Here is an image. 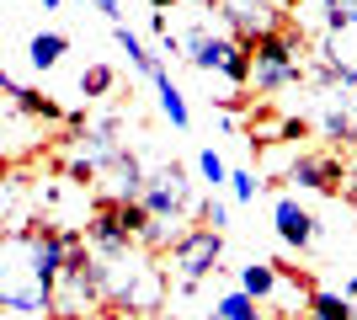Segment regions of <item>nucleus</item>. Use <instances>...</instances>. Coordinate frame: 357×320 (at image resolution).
Instances as JSON below:
<instances>
[{"label": "nucleus", "instance_id": "3", "mask_svg": "<svg viewBox=\"0 0 357 320\" xmlns=\"http://www.w3.org/2000/svg\"><path fill=\"white\" fill-rule=\"evenodd\" d=\"M304 75H310V59H304V38L294 27H278L251 43V80L245 86L256 96L294 91V86H304Z\"/></svg>", "mask_w": 357, "mask_h": 320}, {"label": "nucleus", "instance_id": "18", "mask_svg": "<svg viewBox=\"0 0 357 320\" xmlns=\"http://www.w3.org/2000/svg\"><path fill=\"white\" fill-rule=\"evenodd\" d=\"M304 320H357V305H352V299H342V294L314 289L310 305H304Z\"/></svg>", "mask_w": 357, "mask_h": 320}, {"label": "nucleus", "instance_id": "34", "mask_svg": "<svg viewBox=\"0 0 357 320\" xmlns=\"http://www.w3.org/2000/svg\"><path fill=\"white\" fill-rule=\"evenodd\" d=\"M160 320H176V315H160Z\"/></svg>", "mask_w": 357, "mask_h": 320}, {"label": "nucleus", "instance_id": "2", "mask_svg": "<svg viewBox=\"0 0 357 320\" xmlns=\"http://www.w3.org/2000/svg\"><path fill=\"white\" fill-rule=\"evenodd\" d=\"M0 299L16 315H54V294L38 283V267H32V224L27 229H6L0 241Z\"/></svg>", "mask_w": 357, "mask_h": 320}, {"label": "nucleus", "instance_id": "8", "mask_svg": "<svg viewBox=\"0 0 357 320\" xmlns=\"http://www.w3.org/2000/svg\"><path fill=\"white\" fill-rule=\"evenodd\" d=\"M139 208L149 219H181L192 208V187H187V171L171 160V166H155L144 171V192H139Z\"/></svg>", "mask_w": 357, "mask_h": 320}, {"label": "nucleus", "instance_id": "31", "mask_svg": "<svg viewBox=\"0 0 357 320\" xmlns=\"http://www.w3.org/2000/svg\"><path fill=\"white\" fill-rule=\"evenodd\" d=\"M181 6H213V0H181Z\"/></svg>", "mask_w": 357, "mask_h": 320}, {"label": "nucleus", "instance_id": "24", "mask_svg": "<svg viewBox=\"0 0 357 320\" xmlns=\"http://www.w3.org/2000/svg\"><path fill=\"white\" fill-rule=\"evenodd\" d=\"M197 224H208V229H219V235H224V224H229V203H224V198H208L203 208H197Z\"/></svg>", "mask_w": 357, "mask_h": 320}, {"label": "nucleus", "instance_id": "12", "mask_svg": "<svg viewBox=\"0 0 357 320\" xmlns=\"http://www.w3.org/2000/svg\"><path fill=\"white\" fill-rule=\"evenodd\" d=\"M102 176H107L102 182V203H139V192H144V166H139V155L123 150Z\"/></svg>", "mask_w": 357, "mask_h": 320}, {"label": "nucleus", "instance_id": "14", "mask_svg": "<svg viewBox=\"0 0 357 320\" xmlns=\"http://www.w3.org/2000/svg\"><path fill=\"white\" fill-rule=\"evenodd\" d=\"M278 277H283L278 261H245V267H240V294H251L256 305L267 310L272 299H278Z\"/></svg>", "mask_w": 357, "mask_h": 320}, {"label": "nucleus", "instance_id": "26", "mask_svg": "<svg viewBox=\"0 0 357 320\" xmlns=\"http://www.w3.org/2000/svg\"><path fill=\"white\" fill-rule=\"evenodd\" d=\"M342 192H347V203H352V213H357V171H347V182H342Z\"/></svg>", "mask_w": 357, "mask_h": 320}, {"label": "nucleus", "instance_id": "15", "mask_svg": "<svg viewBox=\"0 0 357 320\" xmlns=\"http://www.w3.org/2000/svg\"><path fill=\"white\" fill-rule=\"evenodd\" d=\"M64 54H70V38H64V32H32V38H27V64L38 70V75L59 70Z\"/></svg>", "mask_w": 357, "mask_h": 320}, {"label": "nucleus", "instance_id": "25", "mask_svg": "<svg viewBox=\"0 0 357 320\" xmlns=\"http://www.w3.org/2000/svg\"><path fill=\"white\" fill-rule=\"evenodd\" d=\"M86 6H96V11H102L107 22H112V27L123 22V0H86Z\"/></svg>", "mask_w": 357, "mask_h": 320}, {"label": "nucleus", "instance_id": "1", "mask_svg": "<svg viewBox=\"0 0 357 320\" xmlns=\"http://www.w3.org/2000/svg\"><path fill=\"white\" fill-rule=\"evenodd\" d=\"M96 283H102V305L128 310V315H149L165 305V267L155 261V251L128 245L118 257H96Z\"/></svg>", "mask_w": 357, "mask_h": 320}, {"label": "nucleus", "instance_id": "23", "mask_svg": "<svg viewBox=\"0 0 357 320\" xmlns=\"http://www.w3.org/2000/svg\"><path fill=\"white\" fill-rule=\"evenodd\" d=\"M261 187H267V182H256V171H245V166L229 171V198H235V203H256Z\"/></svg>", "mask_w": 357, "mask_h": 320}, {"label": "nucleus", "instance_id": "32", "mask_svg": "<svg viewBox=\"0 0 357 320\" xmlns=\"http://www.w3.org/2000/svg\"><path fill=\"white\" fill-rule=\"evenodd\" d=\"M0 315H6V299H0Z\"/></svg>", "mask_w": 357, "mask_h": 320}, {"label": "nucleus", "instance_id": "16", "mask_svg": "<svg viewBox=\"0 0 357 320\" xmlns=\"http://www.w3.org/2000/svg\"><path fill=\"white\" fill-rule=\"evenodd\" d=\"M155 96H160V112H165V123L171 128H187L192 123V107H187V96H181V86L171 80V70H155Z\"/></svg>", "mask_w": 357, "mask_h": 320}, {"label": "nucleus", "instance_id": "6", "mask_svg": "<svg viewBox=\"0 0 357 320\" xmlns=\"http://www.w3.org/2000/svg\"><path fill=\"white\" fill-rule=\"evenodd\" d=\"M181 59L192 64V70H203V75H224L229 86H245V80H251V48L235 43L224 27L192 38V43L181 48Z\"/></svg>", "mask_w": 357, "mask_h": 320}, {"label": "nucleus", "instance_id": "33", "mask_svg": "<svg viewBox=\"0 0 357 320\" xmlns=\"http://www.w3.org/2000/svg\"><path fill=\"white\" fill-rule=\"evenodd\" d=\"M0 241H6V224H0Z\"/></svg>", "mask_w": 357, "mask_h": 320}, {"label": "nucleus", "instance_id": "17", "mask_svg": "<svg viewBox=\"0 0 357 320\" xmlns=\"http://www.w3.org/2000/svg\"><path fill=\"white\" fill-rule=\"evenodd\" d=\"M112 38H118V48L128 54V64H134L139 75H155V70H165V64H160V59H155V54L144 48V38H139V32L128 27V22H118V27H112Z\"/></svg>", "mask_w": 357, "mask_h": 320}, {"label": "nucleus", "instance_id": "29", "mask_svg": "<svg viewBox=\"0 0 357 320\" xmlns=\"http://www.w3.org/2000/svg\"><path fill=\"white\" fill-rule=\"evenodd\" d=\"M149 6H155V11H165V6H176V0H149Z\"/></svg>", "mask_w": 357, "mask_h": 320}, {"label": "nucleus", "instance_id": "27", "mask_svg": "<svg viewBox=\"0 0 357 320\" xmlns=\"http://www.w3.org/2000/svg\"><path fill=\"white\" fill-rule=\"evenodd\" d=\"M16 91H22V86L11 80V70H0V96H16Z\"/></svg>", "mask_w": 357, "mask_h": 320}, {"label": "nucleus", "instance_id": "9", "mask_svg": "<svg viewBox=\"0 0 357 320\" xmlns=\"http://www.w3.org/2000/svg\"><path fill=\"white\" fill-rule=\"evenodd\" d=\"M288 182L304 192H336L347 182V160L336 150H298L288 160Z\"/></svg>", "mask_w": 357, "mask_h": 320}, {"label": "nucleus", "instance_id": "10", "mask_svg": "<svg viewBox=\"0 0 357 320\" xmlns=\"http://www.w3.org/2000/svg\"><path fill=\"white\" fill-rule=\"evenodd\" d=\"M272 229H278V241H283L288 251H310L314 235H320L314 213L304 208L298 198H278V203H272Z\"/></svg>", "mask_w": 357, "mask_h": 320}, {"label": "nucleus", "instance_id": "13", "mask_svg": "<svg viewBox=\"0 0 357 320\" xmlns=\"http://www.w3.org/2000/svg\"><path fill=\"white\" fill-rule=\"evenodd\" d=\"M320 64H326L331 75H347V80H357V27H331V32H320Z\"/></svg>", "mask_w": 357, "mask_h": 320}, {"label": "nucleus", "instance_id": "30", "mask_svg": "<svg viewBox=\"0 0 357 320\" xmlns=\"http://www.w3.org/2000/svg\"><path fill=\"white\" fill-rule=\"evenodd\" d=\"M59 6H64V0H43V11H59Z\"/></svg>", "mask_w": 357, "mask_h": 320}, {"label": "nucleus", "instance_id": "22", "mask_svg": "<svg viewBox=\"0 0 357 320\" xmlns=\"http://www.w3.org/2000/svg\"><path fill=\"white\" fill-rule=\"evenodd\" d=\"M197 176H203L213 192H219V187H229V166H224V155H219V150H203V155H197Z\"/></svg>", "mask_w": 357, "mask_h": 320}, {"label": "nucleus", "instance_id": "19", "mask_svg": "<svg viewBox=\"0 0 357 320\" xmlns=\"http://www.w3.org/2000/svg\"><path fill=\"white\" fill-rule=\"evenodd\" d=\"M203 320H261V305H256L251 294L229 289V294H219V299H213V310H208Z\"/></svg>", "mask_w": 357, "mask_h": 320}, {"label": "nucleus", "instance_id": "4", "mask_svg": "<svg viewBox=\"0 0 357 320\" xmlns=\"http://www.w3.org/2000/svg\"><path fill=\"white\" fill-rule=\"evenodd\" d=\"M310 118L314 128H320V139H331V144H352L357 139V80L347 75H331L326 64L314 59L310 64Z\"/></svg>", "mask_w": 357, "mask_h": 320}, {"label": "nucleus", "instance_id": "20", "mask_svg": "<svg viewBox=\"0 0 357 320\" xmlns=\"http://www.w3.org/2000/svg\"><path fill=\"white\" fill-rule=\"evenodd\" d=\"M112 86H118V70H112V64H86V75H80V96H86V102L107 96Z\"/></svg>", "mask_w": 357, "mask_h": 320}, {"label": "nucleus", "instance_id": "28", "mask_svg": "<svg viewBox=\"0 0 357 320\" xmlns=\"http://www.w3.org/2000/svg\"><path fill=\"white\" fill-rule=\"evenodd\" d=\"M342 299H352V305H357V273H352V277L342 283Z\"/></svg>", "mask_w": 357, "mask_h": 320}, {"label": "nucleus", "instance_id": "21", "mask_svg": "<svg viewBox=\"0 0 357 320\" xmlns=\"http://www.w3.org/2000/svg\"><path fill=\"white\" fill-rule=\"evenodd\" d=\"M320 22L331 27H357V0H320Z\"/></svg>", "mask_w": 357, "mask_h": 320}, {"label": "nucleus", "instance_id": "5", "mask_svg": "<svg viewBox=\"0 0 357 320\" xmlns=\"http://www.w3.org/2000/svg\"><path fill=\"white\" fill-rule=\"evenodd\" d=\"M219 261H224V235L208 224H187L176 241L165 245V277H176V289H187V294L203 277L219 273Z\"/></svg>", "mask_w": 357, "mask_h": 320}, {"label": "nucleus", "instance_id": "7", "mask_svg": "<svg viewBox=\"0 0 357 320\" xmlns=\"http://www.w3.org/2000/svg\"><path fill=\"white\" fill-rule=\"evenodd\" d=\"M213 16H219V27L235 38V43L251 48L256 38H267V32L283 27V6H272V0H213Z\"/></svg>", "mask_w": 357, "mask_h": 320}, {"label": "nucleus", "instance_id": "11", "mask_svg": "<svg viewBox=\"0 0 357 320\" xmlns=\"http://www.w3.org/2000/svg\"><path fill=\"white\" fill-rule=\"evenodd\" d=\"M43 144V128L32 118H22L16 107H0V166L6 160H22L27 150H38Z\"/></svg>", "mask_w": 357, "mask_h": 320}]
</instances>
